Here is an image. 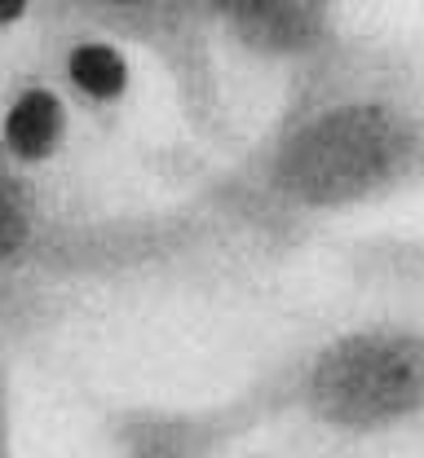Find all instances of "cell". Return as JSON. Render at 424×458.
I'll list each match as a JSON object with an SVG mask.
<instances>
[{
	"mask_svg": "<svg viewBox=\"0 0 424 458\" xmlns=\"http://www.w3.org/2000/svg\"><path fill=\"white\" fill-rule=\"evenodd\" d=\"M40 36H98L142 57L199 137L226 132V75L203 0H31Z\"/></svg>",
	"mask_w": 424,
	"mask_h": 458,
	"instance_id": "cell-3",
	"label": "cell"
},
{
	"mask_svg": "<svg viewBox=\"0 0 424 458\" xmlns=\"http://www.w3.org/2000/svg\"><path fill=\"white\" fill-rule=\"evenodd\" d=\"M0 458H18L13 432V384H9V327L0 318Z\"/></svg>",
	"mask_w": 424,
	"mask_h": 458,
	"instance_id": "cell-8",
	"label": "cell"
},
{
	"mask_svg": "<svg viewBox=\"0 0 424 458\" xmlns=\"http://www.w3.org/2000/svg\"><path fill=\"white\" fill-rule=\"evenodd\" d=\"M332 269L363 309H385L424 327V225L336 238Z\"/></svg>",
	"mask_w": 424,
	"mask_h": 458,
	"instance_id": "cell-5",
	"label": "cell"
},
{
	"mask_svg": "<svg viewBox=\"0 0 424 458\" xmlns=\"http://www.w3.org/2000/svg\"><path fill=\"white\" fill-rule=\"evenodd\" d=\"M9 22H31V0H0V27Z\"/></svg>",
	"mask_w": 424,
	"mask_h": 458,
	"instance_id": "cell-9",
	"label": "cell"
},
{
	"mask_svg": "<svg viewBox=\"0 0 424 458\" xmlns=\"http://www.w3.org/2000/svg\"><path fill=\"white\" fill-rule=\"evenodd\" d=\"M424 199V54L345 36L186 199L120 216L124 278H239L336 225Z\"/></svg>",
	"mask_w": 424,
	"mask_h": 458,
	"instance_id": "cell-1",
	"label": "cell"
},
{
	"mask_svg": "<svg viewBox=\"0 0 424 458\" xmlns=\"http://www.w3.org/2000/svg\"><path fill=\"white\" fill-rule=\"evenodd\" d=\"M350 4L354 0H203L217 49L279 80H292L354 36Z\"/></svg>",
	"mask_w": 424,
	"mask_h": 458,
	"instance_id": "cell-4",
	"label": "cell"
},
{
	"mask_svg": "<svg viewBox=\"0 0 424 458\" xmlns=\"http://www.w3.org/2000/svg\"><path fill=\"white\" fill-rule=\"evenodd\" d=\"M75 106L66 102L54 75H27L0 98V146L22 176H36L66 150Z\"/></svg>",
	"mask_w": 424,
	"mask_h": 458,
	"instance_id": "cell-6",
	"label": "cell"
},
{
	"mask_svg": "<svg viewBox=\"0 0 424 458\" xmlns=\"http://www.w3.org/2000/svg\"><path fill=\"white\" fill-rule=\"evenodd\" d=\"M133 54L98 36H45V71L66 93L75 114L107 119L124 111L133 89Z\"/></svg>",
	"mask_w": 424,
	"mask_h": 458,
	"instance_id": "cell-7",
	"label": "cell"
},
{
	"mask_svg": "<svg viewBox=\"0 0 424 458\" xmlns=\"http://www.w3.org/2000/svg\"><path fill=\"white\" fill-rule=\"evenodd\" d=\"M283 458H332L327 450H314V445H288Z\"/></svg>",
	"mask_w": 424,
	"mask_h": 458,
	"instance_id": "cell-10",
	"label": "cell"
},
{
	"mask_svg": "<svg viewBox=\"0 0 424 458\" xmlns=\"http://www.w3.org/2000/svg\"><path fill=\"white\" fill-rule=\"evenodd\" d=\"M265 437L327 454L420 441L424 327L363 309L279 348L221 397L116 419L120 458H235Z\"/></svg>",
	"mask_w": 424,
	"mask_h": 458,
	"instance_id": "cell-2",
	"label": "cell"
}]
</instances>
